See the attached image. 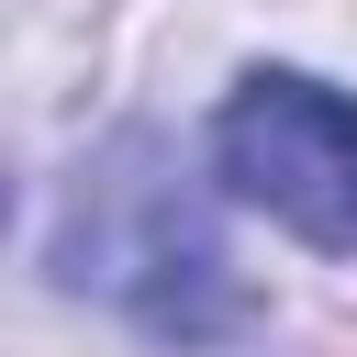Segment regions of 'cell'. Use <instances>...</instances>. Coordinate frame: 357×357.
I'll use <instances>...</instances> for the list:
<instances>
[{
    "label": "cell",
    "instance_id": "6da1fadb",
    "mask_svg": "<svg viewBox=\"0 0 357 357\" xmlns=\"http://www.w3.org/2000/svg\"><path fill=\"white\" fill-rule=\"evenodd\" d=\"M56 268L100 301H123L156 335H212L234 324V268L212 245V212L178 190L156 134H123L112 156L78 167L67 223H56Z\"/></svg>",
    "mask_w": 357,
    "mask_h": 357
},
{
    "label": "cell",
    "instance_id": "7a4b0ae2",
    "mask_svg": "<svg viewBox=\"0 0 357 357\" xmlns=\"http://www.w3.org/2000/svg\"><path fill=\"white\" fill-rule=\"evenodd\" d=\"M212 178L301 245H357V100L312 67H245L212 112Z\"/></svg>",
    "mask_w": 357,
    "mask_h": 357
}]
</instances>
